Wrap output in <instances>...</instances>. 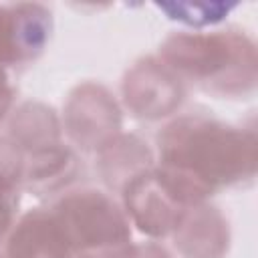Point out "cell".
<instances>
[{
    "mask_svg": "<svg viewBox=\"0 0 258 258\" xmlns=\"http://www.w3.org/2000/svg\"><path fill=\"white\" fill-rule=\"evenodd\" d=\"M165 169L189 177L210 191L214 183L252 175L256 141L250 133L204 119H183L161 141Z\"/></svg>",
    "mask_w": 258,
    "mask_h": 258,
    "instance_id": "obj_1",
    "label": "cell"
},
{
    "mask_svg": "<svg viewBox=\"0 0 258 258\" xmlns=\"http://www.w3.org/2000/svg\"><path fill=\"white\" fill-rule=\"evenodd\" d=\"M163 52L173 67L202 79H216L222 87L242 81L244 73L254 77V50L236 34H181L169 38Z\"/></svg>",
    "mask_w": 258,
    "mask_h": 258,
    "instance_id": "obj_2",
    "label": "cell"
},
{
    "mask_svg": "<svg viewBox=\"0 0 258 258\" xmlns=\"http://www.w3.org/2000/svg\"><path fill=\"white\" fill-rule=\"evenodd\" d=\"M56 220L71 246H119L129 238L125 218L113 202L99 191L69 196L60 202Z\"/></svg>",
    "mask_w": 258,
    "mask_h": 258,
    "instance_id": "obj_3",
    "label": "cell"
},
{
    "mask_svg": "<svg viewBox=\"0 0 258 258\" xmlns=\"http://www.w3.org/2000/svg\"><path fill=\"white\" fill-rule=\"evenodd\" d=\"M125 202L139 228L153 236L177 228L185 216V204L159 171L133 175L125 187Z\"/></svg>",
    "mask_w": 258,
    "mask_h": 258,
    "instance_id": "obj_4",
    "label": "cell"
},
{
    "mask_svg": "<svg viewBox=\"0 0 258 258\" xmlns=\"http://www.w3.org/2000/svg\"><path fill=\"white\" fill-rule=\"evenodd\" d=\"M71 242L56 218L26 216L8 244V258H69Z\"/></svg>",
    "mask_w": 258,
    "mask_h": 258,
    "instance_id": "obj_5",
    "label": "cell"
},
{
    "mask_svg": "<svg viewBox=\"0 0 258 258\" xmlns=\"http://www.w3.org/2000/svg\"><path fill=\"white\" fill-rule=\"evenodd\" d=\"M222 220L210 208H202L191 216H183L177 224L179 236L177 242L181 250L191 258H216L222 252L224 236H222Z\"/></svg>",
    "mask_w": 258,
    "mask_h": 258,
    "instance_id": "obj_6",
    "label": "cell"
},
{
    "mask_svg": "<svg viewBox=\"0 0 258 258\" xmlns=\"http://www.w3.org/2000/svg\"><path fill=\"white\" fill-rule=\"evenodd\" d=\"M79 111V121L71 125V131L77 139H85L87 135L99 137L109 133V129H117L119 115L115 103L109 99V95L103 89L85 87L79 91V97L73 99V109Z\"/></svg>",
    "mask_w": 258,
    "mask_h": 258,
    "instance_id": "obj_7",
    "label": "cell"
},
{
    "mask_svg": "<svg viewBox=\"0 0 258 258\" xmlns=\"http://www.w3.org/2000/svg\"><path fill=\"white\" fill-rule=\"evenodd\" d=\"M165 10H175L179 20L191 22V24H206L212 20L222 18V12H228V6L222 4H163Z\"/></svg>",
    "mask_w": 258,
    "mask_h": 258,
    "instance_id": "obj_8",
    "label": "cell"
},
{
    "mask_svg": "<svg viewBox=\"0 0 258 258\" xmlns=\"http://www.w3.org/2000/svg\"><path fill=\"white\" fill-rule=\"evenodd\" d=\"M6 194H8V187L0 185V236L10 224V206L6 202Z\"/></svg>",
    "mask_w": 258,
    "mask_h": 258,
    "instance_id": "obj_9",
    "label": "cell"
},
{
    "mask_svg": "<svg viewBox=\"0 0 258 258\" xmlns=\"http://www.w3.org/2000/svg\"><path fill=\"white\" fill-rule=\"evenodd\" d=\"M131 258H167V254L163 250H157V248H147V250L141 252V256L137 252H133Z\"/></svg>",
    "mask_w": 258,
    "mask_h": 258,
    "instance_id": "obj_10",
    "label": "cell"
},
{
    "mask_svg": "<svg viewBox=\"0 0 258 258\" xmlns=\"http://www.w3.org/2000/svg\"><path fill=\"white\" fill-rule=\"evenodd\" d=\"M8 105H10V93L6 91V87H0V117L4 115Z\"/></svg>",
    "mask_w": 258,
    "mask_h": 258,
    "instance_id": "obj_11",
    "label": "cell"
}]
</instances>
